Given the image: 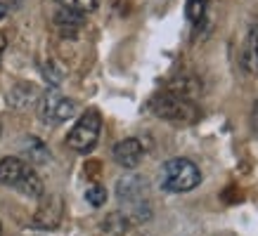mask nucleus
<instances>
[{"mask_svg":"<svg viewBox=\"0 0 258 236\" xmlns=\"http://www.w3.org/2000/svg\"><path fill=\"white\" fill-rule=\"evenodd\" d=\"M38 113L47 123H64V121L76 116V102L52 87L38 97Z\"/></svg>","mask_w":258,"mask_h":236,"instance_id":"5","label":"nucleus"},{"mask_svg":"<svg viewBox=\"0 0 258 236\" xmlns=\"http://www.w3.org/2000/svg\"><path fill=\"white\" fill-rule=\"evenodd\" d=\"M83 17L86 15H79V12H74V10L59 8L55 15V24L59 26V31H62L64 36H76V31L83 26Z\"/></svg>","mask_w":258,"mask_h":236,"instance_id":"10","label":"nucleus"},{"mask_svg":"<svg viewBox=\"0 0 258 236\" xmlns=\"http://www.w3.org/2000/svg\"><path fill=\"white\" fill-rule=\"evenodd\" d=\"M0 133H3V130H0Z\"/></svg>","mask_w":258,"mask_h":236,"instance_id":"19","label":"nucleus"},{"mask_svg":"<svg viewBox=\"0 0 258 236\" xmlns=\"http://www.w3.org/2000/svg\"><path fill=\"white\" fill-rule=\"evenodd\" d=\"M206 5L209 0H187V19L192 24H199L206 15Z\"/></svg>","mask_w":258,"mask_h":236,"instance_id":"14","label":"nucleus"},{"mask_svg":"<svg viewBox=\"0 0 258 236\" xmlns=\"http://www.w3.org/2000/svg\"><path fill=\"white\" fill-rule=\"evenodd\" d=\"M38 87L31 85V83H22V85H15L12 92H10V104L15 109H26L29 104H38Z\"/></svg>","mask_w":258,"mask_h":236,"instance_id":"9","label":"nucleus"},{"mask_svg":"<svg viewBox=\"0 0 258 236\" xmlns=\"http://www.w3.org/2000/svg\"><path fill=\"white\" fill-rule=\"evenodd\" d=\"M149 109L154 116L166 118V121H195L197 116V109L192 106L187 97L175 94L173 90L154 94L152 102H149Z\"/></svg>","mask_w":258,"mask_h":236,"instance_id":"4","label":"nucleus"},{"mask_svg":"<svg viewBox=\"0 0 258 236\" xmlns=\"http://www.w3.org/2000/svg\"><path fill=\"white\" fill-rule=\"evenodd\" d=\"M59 217H62V201L57 196H52L47 198V203H43L40 210L36 212V227L52 229L59 224Z\"/></svg>","mask_w":258,"mask_h":236,"instance_id":"8","label":"nucleus"},{"mask_svg":"<svg viewBox=\"0 0 258 236\" xmlns=\"http://www.w3.org/2000/svg\"><path fill=\"white\" fill-rule=\"evenodd\" d=\"M43 76H45V80L50 83V85L55 87V85H59L64 80V73H62V69L57 66L55 62H47V64H43Z\"/></svg>","mask_w":258,"mask_h":236,"instance_id":"15","label":"nucleus"},{"mask_svg":"<svg viewBox=\"0 0 258 236\" xmlns=\"http://www.w3.org/2000/svg\"><path fill=\"white\" fill-rule=\"evenodd\" d=\"M8 15V8H5V3H0V19Z\"/></svg>","mask_w":258,"mask_h":236,"instance_id":"17","label":"nucleus"},{"mask_svg":"<svg viewBox=\"0 0 258 236\" xmlns=\"http://www.w3.org/2000/svg\"><path fill=\"white\" fill-rule=\"evenodd\" d=\"M57 5H59V8H67V10H74V12H79V15H90V12L97 10L100 0H57Z\"/></svg>","mask_w":258,"mask_h":236,"instance_id":"12","label":"nucleus"},{"mask_svg":"<svg viewBox=\"0 0 258 236\" xmlns=\"http://www.w3.org/2000/svg\"><path fill=\"white\" fill-rule=\"evenodd\" d=\"M253 126H256V130H258V102L253 104Z\"/></svg>","mask_w":258,"mask_h":236,"instance_id":"16","label":"nucleus"},{"mask_svg":"<svg viewBox=\"0 0 258 236\" xmlns=\"http://www.w3.org/2000/svg\"><path fill=\"white\" fill-rule=\"evenodd\" d=\"M116 196L125 208H133L135 215H142V205H147V182L138 175L121 177L116 184Z\"/></svg>","mask_w":258,"mask_h":236,"instance_id":"6","label":"nucleus"},{"mask_svg":"<svg viewBox=\"0 0 258 236\" xmlns=\"http://www.w3.org/2000/svg\"><path fill=\"white\" fill-rule=\"evenodd\" d=\"M242 64L246 71H258V26H253L246 36V43H244L242 50Z\"/></svg>","mask_w":258,"mask_h":236,"instance_id":"11","label":"nucleus"},{"mask_svg":"<svg viewBox=\"0 0 258 236\" xmlns=\"http://www.w3.org/2000/svg\"><path fill=\"white\" fill-rule=\"evenodd\" d=\"M86 201L93 208H100V205L107 203V189L102 187V184H93V187L86 189Z\"/></svg>","mask_w":258,"mask_h":236,"instance_id":"13","label":"nucleus"},{"mask_svg":"<svg viewBox=\"0 0 258 236\" xmlns=\"http://www.w3.org/2000/svg\"><path fill=\"white\" fill-rule=\"evenodd\" d=\"M0 229H3V227H0Z\"/></svg>","mask_w":258,"mask_h":236,"instance_id":"20","label":"nucleus"},{"mask_svg":"<svg viewBox=\"0 0 258 236\" xmlns=\"http://www.w3.org/2000/svg\"><path fill=\"white\" fill-rule=\"evenodd\" d=\"M0 184L17 189L24 196L38 198L43 196V180L29 163H24L22 158L8 156L0 161Z\"/></svg>","mask_w":258,"mask_h":236,"instance_id":"1","label":"nucleus"},{"mask_svg":"<svg viewBox=\"0 0 258 236\" xmlns=\"http://www.w3.org/2000/svg\"><path fill=\"white\" fill-rule=\"evenodd\" d=\"M3 50H5V38H3V33H0V55H3Z\"/></svg>","mask_w":258,"mask_h":236,"instance_id":"18","label":"nucleus"},{"mask_svg":"<svg viewBox=\"0 0 258 236\" xmlns=\"http://www.w3.org/2000/svg\"><path fill=\"white\" fill-rule=\"evenodd\" d=\"M102 133V116L97 109H86V113L79 118V123L71 128V133L67 135V144L79 154H90L97 147Z\"/></svg>","mask_w":258,"mask_h":236,"instance_id":"3","label":"nucleus"},{"mask_svg":"<svg viewBox=\"0 0 258 236\" xmlns=\"http://www.w3.org/2000/svg\"><path fill=\"white\" fill-rule=\"evenodd\" d=\"M142 156H145V147H142V142L135 140V137H128V140L118 142L116 147H114V161H116L121 168H125V170L138 168Z\"/></svg>","mask_w":258,"mask_h":236,"instance_id":"7","label":"nucleus"},{"mask_svg":"<svg viewBox=\"0 0 258 236\" xmlns=\"http://www.w3.org/2000/svg\"><path fill=\"white\" fill-rule=\"evenodd\" d=\"M202 173L189 158H171L161 168V187L173 194H185L199 187Z\"/></svg>","mask_w":258,"mask_h":236,"instance_id":"2","label":"nucleus"}]
</instances>
